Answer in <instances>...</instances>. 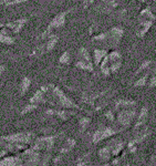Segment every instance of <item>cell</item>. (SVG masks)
<instances>
[{
  "instance_id": "6da1fadb",
  "label": "cell",
  "mask_w": 156,
  "mask_h": 166,
  "mask_svg": "<svg viewBox=\"0 0 156 166\" xmlns=\"http://www.w3.org/2000/svg\"><path fill=\"white\" fill-rule=\"evenodd\" d=\"M124 28L121 25H115L113 28L108 29L104 32H99L95 33L94 35H92V41L100 42L102 43L105 49H112L114 50L115 48H117L120 46V43L123 39L124 35Z\"/></svg>"
},
{
  "instance_id": "7a4b0ae2",
  "label": "cell",
  "mask_w": 156,
  "mask_h": 166,
  "mask_svg": "<svg viewBox=\"0 0 156 166\" xmlns=\"http://www.w3.org/2000/svg\"><path fill=\"white\" fill-rule=\"evenodd\" d=\"M122 62H123V57L121 52L117 50H111L110 52H107L105 58L100 63L99 69L101 74L108 76L112 73H116L121 69Z\"/></svg>"
},
{
  "instance_id": "3957f363",
  "label": "cell",
  "mask_w": 156,
  "mask_h": 166,
  "mask_svg": "<svg viewBox=\"0 0 156 166\" xmlns=\"http://www.w3.org/2000/svg\"><path fill=\"white\" fill-rule=\"evenodd\" d=\"M49 91L52 93L53 99L56 100V104H58L60 108H76V110H81V108L74 102L73 100H71L64 92L62 91V89L60 86L49 84Z\"/></svg>"
},
{
  "instance_id": "277c9868",
  "label": "cell",
  "mask_w": 156,
  "mask_h": 166,
  "mask_svg": "<svg viewBox=\"0 0 156 166\" xmlns=\"http://www.w3.org/2000/svg\"><path fill=\"white\" fill-rule=\"evenodd\" d=\"M69 12H70V10L62 11V12H60V13H58V15H56V16L53 17V18H52V20L50 21V23L48 25V27H47V29H46V30H44V31L40 34L39 39L44 40V39L49 35L50 33H53L54 30L62 28L63 25H66V16H68V13H69Z\"/></svg>"
},
{
  "instance_id": "5b68a950",
  "label": "cell",
  "mask_w": 156,
  "mask_h": 166,
  "mask_svg": "<svg viewBox=\"0 0 156 166\" xmlns=\"http://www.w3.org/2000/svg\"><path fill=\"white\" fill-rule=\"evenodd\" d=\"M33 137H34L33 132H21L1 136V140L6 142H10V143H21V144L28 145V144L32 143Z\"/></svg>"
},
{
  "instance_id": "8992f818",
  "label": "cell",
  "mask_w": 156,
  "mask_h": 166,
  "mask_svg": "<svg viewBox=\"0 0 156 166\" xmlns=\"http://www.w3.org/2000/svg\"><path fill=\"white\" fill-rule=\"evenodd\" d=\"M56 139H57V135L41 136V137L37 139L35 142H33V144L31 145V149H34V151H42V149L51 151L52 147L54 146Z\"/></svg>"
},
{
  "instance_id": "52a82bcc",
  "label": "cell",
  "mask_w": 156,
  "mask_h": 166,
  "mask_svg": "<svg viewBox=\"0 0 156 166\" xmlns=\"http://www.w3.org/2000/svg\"><path fill=\"white\" fill-rule=\"evenodd\" d=\"M119 7L117 0H98L95 10L103 15H111Z\"/></svg>"
},
{
  "instance_id": "ba28073f",
  "label": "cell",
  "mask_w": 156,
  "mask_h": 166,
  "mask_svg": "<svg viewBox=\"0 0 156 166\" xmlns=\"http://www.w3.org/2000/svg\"><path fill=\"white\" fill-rule=\"evenodd\" d=\"M135 117H136V110L129 108H125V110H122L117 114L116 121H117V123L123 125L124 127H129Z\"/></svg>"
},
{
  "instance_id": "9c48e42d",
  "label": "cell",
  "mask_w": 156,
  "mask_h": 166,
  "mask_svg": "<svg viewBox=\"0 0 156 166\" xmlns=\"http://www.w3.org/2000/svg\"><path fill=\"white\" fill-rule=\"evenodd\" d=\"M27 149V144L21 143H10V142H0V156H6L9 153H15L18 151Z\"/></svg>"
},
{
  "instance_id": "30bf717a",
  "label": "cell",
  "mask_w": 156,
  "mask_h": 166,
  "mask_svg": "<svg viewBox=\"0 0 156 166\" xmlns=\"http://www.w3.org/2000/svg\"><path fill=\"white\" fill-rule=\"evenodd\" d=\"M117 133L116 130H114L113 127H101L99 130H96L94 134H93V139H92V141L94 144H98L99 142L103 141V140H106L108 137H111V136H113Z\"/></svg>"
},
{
  "instance_id": "8fae6325",
  "label": "cell",
  "mask_w": 156,
  "mask_h": 166,
  "mask_svg": "<svg viewBox=\"0 0 156 166\" xmlns=\"http://www.w3.org/2000/svg\"><path fill=\"white\" fill-rule=\"evenodd\" d=\"M29 18L28 17H23V18H19L17 20L10 21L5 23V27L8 29L12 34H18L19 32H21V30L25 28V25L28 23Z\"/></svg>"
},
{
  "instance_id": "7c38bea8",
  "label": "cell",
  "mask_w": 156,
  "mask_h": 166,
  "mask_svg": "<svg viewBox=\"0 0 156 166\" xmlns=\"http://www.w3.org/2000/svg\"><path fill=\"white\" fill-rule=\"evenodd\" d=\"M107 93H108L107 90H104V91H101V92H94V93L84 92V93H82V101L84 103L91 105V106H94L95 103H96V101H98L100 98L104 96V95L107 94Z\"/></svg>"
},
{
  "instance_id": "4fadbf2b",
  "label": "cell",
  "mask_w": 156,
  "mask_h": 166,
  "mask_svg": "<svg viewBox=\"0 0 156 166\" xmlns=\"http://www.w3.org/2000/svg\"><path fill=\"white\" fill-rule=\"evenodd\" d=\"M44 113L49 116H57L58 118H60L62 121L68 120L70 116L73 114L72 112H69L66 110H56V108H47L44 111Z\"/></svg>"
},
{
  "instance_id": "5bb4252c",
  "label": "cell",
  "mask_w": 156,
  "mask_h": 166,
  "mask_svg": "<svg viewBox=\"0 0 156 166\" xmlns=\"http://www.w3.org/2000/svg\"><path fill=\"white\" fill-rule=\"evenodd\" d=\"M15 42H16L15 37L12 35V33L10 32L6 27L0 29V43L7 44V46H11V44H15Z\"/></svg>"
},
{
  "instance_id": "9a60e30c",
  "label": "cell",
  "mask_w": 156,
  "mask_h": 166,
  "mask_svg": "<svg viewBox=\"0 0 156 166\" xmlns=\"http://www.w3.org/2000/svg\"><path fill=\"white\" fill-rule=\"evenodd\" d=\"M155 21H152V20H142L139 21V27H137V30H136V35L139 38H143L146 33L149 31V29L152 28V25Z\"/></svg>"
},
{
  "instance_id": "2e32d148",
  "label": "cell",
  "mask_w": 156,
  "mask_h": 166,
  "mask_svg": "<svg viewBox=\"0 0 156 166\" xmlns=\"http://www.w3.org/2000/svg\"><path fill=\"white\" fill-rule=\"evenodd\" d=\"M134 132H135L134 133V142L137 144V143H141V142H143L144 140L147 139L149 134H151V130L148 129L147 125H145L142 129L137 130V131H134Z\"/></svg>"
},
{
  "instance_id": "e0dca14e",
  "label": "cell",
  "mask_w": 156,
  "mask_h": 166,
  "mask_svg": "<svg viewBox=\"0 0 156 166\" xmlns=\"http://www.w3.org/2000/svg\"><path fill=\"white\" fill-rule=\"evenodd\" d=\"M108 50L106 49H94L93 50V66L99 68L102 60L105 58Z\"/></svg>"
},
{
  "instance_id": "ac0fdd59",
  "label": "cell",
  "mask_w": 156,
  "mask_h": 166,
  "mask_svg": "<svg viewBox=\"0 0 156 166\" xmlns=\"http://www.w3.org/2000/svg\"><path fill=\"white\" fill-rule=\"evenodd\" d=\"M74 66L79 70L82 71H88L90 73L94 72V66L93 62H88V61H83V60H76V62L74 63Z\"/></svg>"
},
{
  "instance_id": "d6986e66",
  "label": "cell",
  "mask_w": 156,
  "mask_h": 166,
  "mask_svg": "<svg viewBox=\"0 0 156 166\" xmlns=\"http://www.w3.org/2000/svg\"><path fill=\"white\" fill-rule=\"evenodd\" d=\"M136 105V101L134 100H131V99H120V100H116L114 102V110H119V108H132Z\"/></svg>"
},
{
  "instance_id": "ffe728a7",
  "label": "cell",
  "mask_w": 156,
  "mask_h": 166,
  "mask_svg": "<svg viewBox=\"0 0 156 166\" xmlns=\"http://www.w3.org/2000/svg\"><path fill=\"white\" fill-rule=\"evenodd\" d=\"M142 20H152V21H155V15L153 13L152 9L149 8L148 6L144 7V8L141 10L140 15H139V21Z\"/></svg>"
},
{
  "instance_id": "44dd1931",
  "label": "cell",
  "mask_w": 156,
  "mask_h": 166,
  "mask_svg": "<svg viewBox=\"0 0 156 166\" xmlns=\"http://www.w3.org/2000/svg\"><path fill=\"white\" fill-rule=\"evenodd\" d=\"M113 18L117 21H126L129 18V11L126 8H121V9H115L114 11L111 13Z\"/></svg>"
},
{
  "instance_id": "7402d4cb",
  "label": "cell",
  "mask_w": 156,
  "mask_h": 166,
  "mask_svg": "<svg viewBox=\"0 0 156 166\" xmlns=\"http://www.w3.org/2000/svg\"><path fill=\"white\" fill-rule=\"evenodd\" d=\"M31 79L29 76H23L21 79V82H20V85H19V93L20 95H25L27 92L29 91L30 86H31Z\"/></svg>"
},
{
  "instance_id": "603a6c76",
  "label": "cell",
  "mask_w": 156,
  "mask_h": 166,
  "mask_svg": "<svg viewBox=\"0 0 156 166\" xmlns=\"http://www.w3.org/2000/svg\"><path fill=\"white\" fill-rule=\"evenodd\" d=\"M22 161L20 156H9L0 161V166H16L20 164Z\"/></svg>"
},
{
  "instance_id": "cb8c5ba5",
  "label": "cell",
  "mask_w": 156,
  "mask_h": 166,
  "mask_svg": "<svg viewBox=\"0 0 156 166\" xmlns=\"http://www.w3.org/2000/svg\"><path fill=\"white\" fill-rule=\"evenodd\" d=\"M47 100L44 98V93L39 89L38 91H35V93L32 95V98H30L29 100V103H32V104H41V103H46Z\"/></svg>"
},
{
  "instance_id": "d4e9b609",
  "label": "cell",
  "mask_w": 156,
  "mask_h": 166,
  "mask_svg": "<svg viewBox=\"0 0 156 166\" xmlns=\"http://www.w3.org/2000/svg\"><path fill=\"white\" fill-rule=\"evenodd\" d=\"M152 73V70L151 69H148L147 71H145L144 72V74L141 76L139 80H136L135 82H134V86L135 88H143V86H145L148 82V79H149V75Z\"/></svg>"
},
{
  "instance_id": "484cf974",
  "label": "cell",
  "mask_w": 156,
  "mask_h": 166,
  "mask_svg": "<svg viewBox=\"0 0 156 166\" xmlns=\"http://www.w3.org/2000/svg\"><path fill=\"white\" fill-rule=\"evenodd\" d=\"M78 60H83V61H88V62H93L92 61V57L88 48L85 47H81L79 51H78Z\"/></svg>"
},
{
  "instance_id": "4316f807",
  "label": "cell",
  "mask_w": 156,
  "mask_h": 166,
  "mask_svg": "<svg viewBox=\"0 0 156 166\" xmlns=\"http://www.w3.org/2000/svg\"><path fill=\"white\" fill-rule=\"evenodd\" d=\"M153 66V61H152V60H145V61H143V62L141 63V66L137 68V70L134 72V76L140 75L141 73L147 71L148 69H151V66Z\"/></svg>"
},
{
  "instance_id": "83f0119b",
  "label": "cell",
  "mask_w": 156,
  "mask_h": 166,
  "mask_svg": "<svg viewBox=\"0 0 156 166\" xmlns=\"http://www.w3.org/2000/svg\"><path fill=\"white\" fill-rule=\"evenodd\" d=\"M90 123H91V117H89V116H82V117H80V120H79V130H80V132L81 133L85 132V130L89 127Z\"/></svg>"
},
{
  "instance_id": "f1b7e54d",
  "label": "cell",
  "mask_w": 156,
  "mask_h": 166,
  "mask_svg": "<svg viewBox=\"0 0 156 166\" xmlns=\"http://www.w3.org/2000/svg\"><path fill=\"white\" fill-rule=\"evenodd\" d=\"M99 156L102 161L106 162L107 159H110L111 157V149L108 146H105V147H102V149H99Z\"/></svg>"
},
{
  "instance_id": "f546056e",
  "label": "cell",
  "mask_w": 156,
  "mask_h": 166,
  "mask_svg": "<svg viewBox=\"0 0 156 166\" xmlns=\"http://www.w3.org/2000/svg\"><path fill=\"white\" fill-rule=\"evenodd\" d=\"M148 114H149V108H148L147 105H144L143 108H141L140 114L137 116V121L139 122H146Z\"/></svg>"
},
{
  "instance_id": "4dcf8cb0",
  "label": "cell",
  "mask_w": 156,
  "mask_h": 166,
  "mask_svg": "<svg viewBox=\"0 0 156 166\" xmlns=\"http://www.w3.org/2000/svg\"><path fill=\"white\" fill-rule=\"evenodd\" d=\"M71 60H72L71 53H70L69 51H66V52H63V53L60 56V58H59V63L69 66V64L71 63Z\"/></svg>"
},
{
  "instance_id": "1f68e13d",
  "label": "cell",
  "mask_w": 156,
  "mask_h": 166,
  "mask_svg": "<svg viewBox=\"0 0 156 166\" xmlns=\"http://www.w3.org/2000/svg\"><path fill=\"white\" fill-rule=\"evenodd\" d=\"M39 108V105L38 104H32V103H29V104H27L25 105L22 110L20 111V115H25V114H28V113H31L33 112L34 110H37V108Z\"/></svg>"
},
{
  "instance_id": "d6a6232c",
  "label": "cell",
  "mask_w": 156,
  "mask_h": 166,
  "mask_svg": "<svg viewBox=\"0 0 156 166\" xmlns=\"http://www.w3.org/2000/svg\"><path fill=\"white\" fill-rule=\"evenodd\" d=\"M117 142V141H116ZM123 149H124V142H122V141H119L116 144H115V146L113 147V149H112V152H111V154H113V155H119L122 151H123Z\"/></svg>"
},
{
  "instance_id": "836d02e7",
  "label": "cell",
  "mask_w": 156,
  "mask_h": 166,
  "mask_svg": "<svg viewBox=\"0 0 156 166\" xmlns=\"http://www.w3.org/2000/svg\"><path fill=\"white\" fill-rule=\"evenodd\" d=\"M75 145H76V142H75V140H74V139H71V137H69V139H68V140L66 141V146L69 149H70V151H71L72 149H74V147H75Z\"/></svg>"
},
{
  "instance_id": "e575fe53",
  "label": "cell",
  "mask_w": 156,
  "mask_h": 166,
  "mask_svg": "<svg viewBox=\"0 0 156 166\" xmlns=\"http://www.w3.org/2000/svg\"><path fill=\"white\" fill-rule=\"evenodd\" d=\"M148 86L151 88V89H153V88H155L156 85V76H155V72L154 73H151V78L148 79Z\"/></svg>"
},
{
  "instance_id": "d590c367",
  "label": "cell",
  "mask_w": 156,
  "mask_h": 166,
  "mask_svg": "<svg viewBox=\"0 0 156 166\" xmlns=\"http://www.w3.org/2000/svg\"><path fill=\"white\" fill-rule=\"evenodd\" d=\"M104 115H105L107 121H110V122H113V121H114L115 116H114V112H113V110H107Z\"/></svg>"
},
{
  "instance_id": "8d00e7d4",
  "label": "cell",
  "mask_w": 156,
  "mask_h": 166,
  "mask_svg": "<svg viewBox=\"0 0 156 166\" xmlns=\"http://www.w3.org/2000/svg\"><path fill=\"white\" fill-rule=\"evenodd\" d=\"M127 147H129V151H130V153H135L136 151H137V146H136V143L134 142V140L131 142H129V144H127Z\"/></svg>"
},
{
  "instance_id": "74e56055",
  "label": "cell",
  "mask_w": 156,
  "mask_h": 166,
  "mask_svg": "<svg viewBox=\"0 0 156 166\" xmlns=\"http://www.w3.org/2000/svg\"><path fill=\"white\" fill-rule=\"evenodd\" d=\"M98 0H83L82 2V8L85 10V9H88L90 6H92L93 3H95Z\"/></svg>"
},
{
  "instance_id": "f35d334b",
  "label": "cell",
  "mask_w": 156,
  "mask_h": 166,
  "mask_svg": "<svg viewBox=\"0 0 156 166\" xmlns=\"http://www.w3.org/2000/svg\"><path fill=\"white\" fill-rule=\"evenodd\" d=\"M29 0H10L8 3L6 5V7H10V6H16V5H20V3H23L27 2Z\"/></svg>"
},
{
  "instance_id": "ab89813d",
  "label": "cell",
  "mask_w": 156,
  "mask_h": 166,
  "mask_svg": "<svg viewBox=\"0 0 156 166\" xmlns=\"http://www.w3.org/2000/svg\"><path fill=\"white\" fill-rule=\"evenodd\" d=\"M5 71H6V66L5 64H0V76L5 73Z\"/></svg>"
},
{
  "instance_id": "60d3db41",
  "label": "cell",
  "mask_w": 156,
  "mask_h": 166,
  "mask_svg": "<svg viewBox=\"0 0 156 166\" xmlns=\"http://www.w3.org/2000/svg\"><path fill=\"white\" fill-rule=\"evenodd\" d=\"M69 152H70V149H68L66 146H64V147H62V149H60V153H61V154H64V153H69Z\"/></svg>"
},
{
  "instance_id": "b9f144b4",
  "label": "cell",
  "mask_w": 156,
  "mask_h": 166,
  "mask_svg": "<svg viewBox=\"0 0 156 166\" xmlns=\"http://www.w3.org/2000/svg\"><path fill=\"white\" fill-rule=\"evenodd\" d=\"M76 166H86V164H85V162H82V159H79Z\"/></svg>"
},
{
  "instance_id": "7bdbcfd3",
  "label": "cell",
  "mask_w": 156,
  "mask_h": 166,
  "mask_svg": "<svg viewBox=\"0 0 156 166\" xmlns=\"http://www.w3.org/2000/svg\"><path fill=\"white\" fill-rule=\"evenodd\" d=\"M53 162H54V163H60V162H61V156H60V155H59V156H56L54 159H53Z\"/></svg>"
},
{
  "instance_id": "ee69618b",
  "label": "cell",
  "mask_w": 156,
  "mask_h": 166,
  "mask_svg": "<svg viewBox=\"0 0 156 166\" xmlns=\"http://www.w3.org/2000/svg\"><path fill=\"white\" fill-rule=\"evenodd\" d=\"M119 163H120V158H115L114 161L112 162V164H113V165H117Z\"/></svg>"
},
{
  "instance_id": "f6af8a7d",
  "label": "cell",
  "mask_w": 156,
  "mask_h": 166,
  "mask_svg": "<svg viewBox=\"0 0 156 166\" xmlns=\"http://www.w3.org/2000/svg\"><path fill=\"white\" fill-rule=\"evenodd\" d=\"M16 166H25V164H23V163H22V162H21L20 164H18V165H16Z\"/></svg>"
},
{
  "instance_id": "bcb514c9",
  "label": "cell",
  "mask_w": 156,
  "mask_h": 166,
  "mask_svg": "<svg viewBox=\"0 0 156 166\" xmlns=\"http://www.w3.org/2000/svg\"><path fill=\"white\" fill-rule=\"evenodd\" d=\"M5 27V23H0V29H2Z\"/></svg>"
},
{
  "instance_id": "7dc6e473",
  "label": "cell",
  "mask_w": 156,
  "mask_h": 166,
  "mask_svg": "<svg viewBox=\"0 0 156 166\" xmlns=\"http://www.w3.org/2000/svg\"><path fill=\"white\" fill-rule=\"evenodd\" d=\"M104 166H111V165H110L108 163H105V164H104Z\"/></svg>"
},
{
  "instance_id": "c3c4849f",
  "label": "cell",
  "mask_w": 156,
  "mask_h": 166,
  "mask_svg": "<svg viewBox=\"0 0 156 166\" xmlns=\"http://www.w3.org/2000/svg\"><path fill=\"white\" fill-rule=\"evenodd\" d=\"M123 1H127V0H123Z\"/></svg>"
},
{
  "instance_id": "681fc988",
  "label": "cell",
  "mask_w": 156,
  "mask_h": 166,
  "mask_svg": "<svg viewBox=\"0 0 156 166\" xmlns=\"http://www.w3.org/2000/svg\"><path fill=\"white\" fill-rule=\"evenodd\" d=\"M126 166H130V165H126Z\"/></svg>"
}]
</instances>
